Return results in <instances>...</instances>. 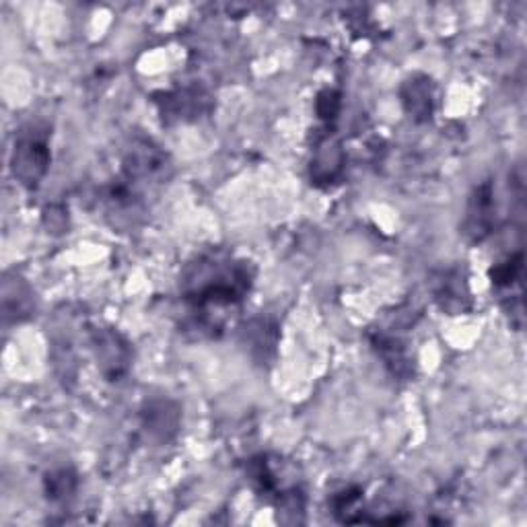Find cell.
<instances>
[{"instance_id": "2", "label": "cell", "mask_w": 527, "mask_h": 527, "mask_svg": "<svg viewBox=\"0 0 527 527\" xmlns=\"http://www.w3.org/2000/svg\"><path fill=\"white\" fill-rule=\"evenodd\" d=\"M13 173L25 188H38L50 167V147L46 132L31 128L23 132L13 151Z\"/></svg>"}, {"instance_id": "1", "label": "cell", "mask_w": 527, "mask_h": 527, "mask_svg": "<svg viewBox=\"0 0 527 527\" xmlns=\"http://www.w3.org/2000/svg\"><path fill=\"white\" fill-rule=\"evenodd\" d=\"M254 280L250 262L213 250L192 262L182 278V293L194 311L235 307L248 295Z\"/></svg>"}, {"instance_id": "8", "label": "cell", "mask_w": 527, "mask_h": 527, "mask_svg": "<svg viewBox=\"0 0 527 527\" xmlns=\"http://www.w3.org/2000/svg\"><path fill=\"white\" fill-rule=\"evenodd\" d=\"M33 311V293L21 278H5L3 285V313L5 322H23Z\"/></svg>"}, {"instance_id": "9", "label": "cell", "mask_w": 527, "mask_h": 527, "mask_svg": "<svg viewBox=\"0 0 527 527\" xmlns=\"http://www.w3.org/2000/svg\"><path fill=\"white\" fill-rule=\"evenodd\" d=\"M373 346L377 348V353L383 359L385 367H388L394 375L410 377V357L406 353V346L396 336L377 334L373 338Z\"/></svg>"}, {"instance_id": "5", "label": "cell", "mask_w": 527, "mask_h": 527, "mask_svg": "<svg viewBox=\"0 0 527 527\" xmlns=\"http://www.w3.org/2000/svg\"><path fill=\"white\" fill-rule=\"evenodd\" d=\"M433 295L439 307L451 315L470 309V289L466 272L462 268H449L439 272L433 280Z\"/></svg>"}, {"instance_id": "10", "label": "cell", "mask_w": 527, "mask_h": 527, "mask_svg": "<svg viewBox=\"0 0 527 527\" xmlns=\"http://www.w3.org/2000/svg\"><path fill=\"white\" fill-rule=\"evenodd\" d=\"M342 169V149L332 138H326L315 153L311 165V178L315 182H334L336 175Z\"/></svg>"}, {"instance_id": "7", "label": "cell", "mask_w": 527, "mask_h": 527, "mask_svg": "<svg viewBox=\"0 0 527 527\" xmlns=\"http://www.w3.org/2000/svg\"><path fill=\"white\" fill-rule=\"evenodd\" d=\"M406 114L414 122H427L433 116V83L425 75L410 77L400 91Z\"/></svg>"}, {"instance_id": "4", "label": "cell", "mask_w": 527, "mask_h": 527, "mask_svg": "<svg viewBox=\"0 0 527 527\" xmlns=\"http://www.w3.org/2000/svg\"><path fill=\"white\" fill-rule=\"evenodd\" d=\"M497 225V196L493 182H482L466 210V221H464V233L472 243H482L490 233H493Z\"/></svg>"}, {"instance_id": "3", "label": "cell", "mask_w": 527, "mask_h": 527, "mask_svg": "<svg viewBox=\"0 0 527 527\" xmlns=\"http://www.w3.org/2000/svg\"><path fill=\"white\" fill-rule=\"evenodd\" d=\"M101 373L110 381L122 379L132 363V348L116 330H95L91 338Z\"/></svg>"}, {"instance_id": "11", "label": "cell", "mask_w": 527, "mask_h": 527, "mask_svg": "<svg viewBox=\"0 0 527 527\" xmlns=\"http://www.w3.org/2000/svg\"><path fill=\"white\" fill-rule=\"evenodd\" d=\"M77 490V476L73 470H56L46 476V493L48 499L54 503H66L75 495Z\"/></svg>"}, {"instance_id": "12", "label": "cell", "mask_w": 527, "mask_h": 527, "mask_svg": "<svg viewBox=\"0 0 527 527\" xmlns=\"http://www.w3.org/2000/svg\"><path fill=\"white\" fill-rule=\"evenodd\" d=\"M521 270H523V256L521 254L507 258L505 262L497 264L493 268V272H490V276H493V285L499 291H511L513 287H519Z\"/></svg>"}, {"instance_id": "13", "label": "cell", "mask_w": 527, "mask_h": 527, "mask_svg": "<svg viewBox=\"0 0 527 527\" xmlns=\"http://www.w3.org/2000/svg\"><path fill=\"white\" fill-rule=\"evenodd\" d=\"M338 110H340V95L336 91L326 89L324 93H320V97H318V114L322 118L332 120V118H336Z\"/></svg>"}, {"instance_id": "6", "label": "cell", "mask_w": 527, "mask_h": 527, "mask_svg": "<svg viewBox=\"0 0 527 527\" xmlns=\"http://www.w3.org/2000/svg\"><path fill=\"white\" fill-rule=\"evenodd\" d=\"M143 429L147 435L159 443L171 441L175 435H178L180 429V410L173 402L159 400L151 402L143 410Z\"/></svg>"}]
</instances>
